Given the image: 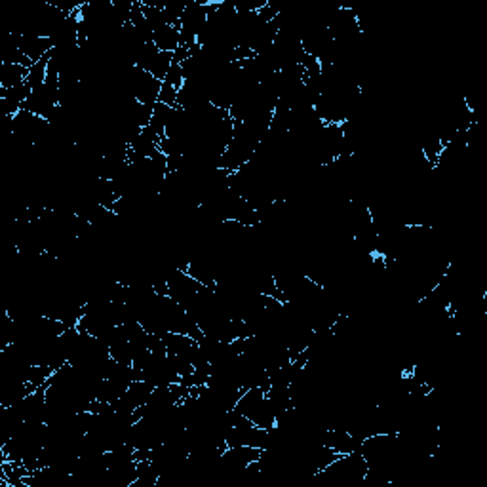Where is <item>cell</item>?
Returning a JSON list of instances; mask_svg holds the SVG:
<instances>
[{"label": "cell", "instance_id": "obj_7", "mask_svg": "<svg viewBox=\"0 0 487 487\" xmlns=\"http://www.w3.org/2000/svg\"><path fill=\"white\" fill-rule=\"evenodd\" d=\"M166 84H172L174 88H181L183 84H185V75H183V67L179 65V63H172V67H170V70H167V77L166 80H164Z\"/></svg>", "mask_w": 487, "mask_h": 487}, {"label": "cell", "instance_id": "obj_5", "mask_svg": "<svg viewBox=\"0 0 487 487\" xmlns=\"http://www.w3.org/2000/svg\"><path fill=\"white\" fill-rule=\"evenodd\" d=\"M172 63H174V54H170V52H158V54L153 57V61L149 63L147 73H151L154 78H158V80L164 82L167 77V70L172 67Z\"/></svg>", "mask_w": 487, "mask_h": 487}, {"label": "cell", "instance_id": "obj_2", "mask_svg": "<svg viewBox=\"0 0 487 487\" xmlns=\"http://www.w3.org/2000/svg\"><path fill=\"white\" fill-rule=\"evenodd\" d=\"M12 36H14L17 48L33 63L40 61L42 57H46L54 50V40L46 38V36L20 35V33H12Z\"/></svg>", "mask_w": 487, "mask_h": 487}, {"label": "cell", "instance_id": "obj_6", "mask_svg": "<svg viewBox=\"0 0 487 487\" xmlns=\"http://www.w3.org/2000/svg\"><path fill=\"white\" fill-rule=\"evenodd\" d=\"M177 96H179V90L174 88L172 84L162 82L160 96H158V103H164L167 107H177Z\"/></svg>", "mask_w": 487, "mask_h": 487}, {"label": "cell", "instance_id": "obj_1", "mask_svg": "<svg viewBox=\"0 0 487 487\" xmlns=\"http://www.w3.org/2000/svg\"><path fill=\"white\" fill-rule=\"evenodd\" d=\"M234 410L242 413L244 417L259 428H264V430L276 428V413L269 404L267 392L261 387H250L244 390Z\"/></svg>", "mask_w": 487, "mask_h": 487}, {"label": "cell", "instance_id": "obj_4", "mask_svg": "<svg viewBox=\"0 0 487 487\" xmlns=\"http://www.w3.org/2000/svg\"><path fill=\"white\" fill-rule=\"evenodd\" d=\"M29 75L27 67L17 63H0V90H8L20 84H25Z\"/></svg>", "mask_w": 487, "mask_h": 487}, {"label": "cell", "instance_id": "obj_3", "mask_svg": "<svg viewBox=\"0 0 487 487\" xmlns=\"http://www.w3.org/2000/svg\"><path fill=\"white\" fill-rule=\"evenodd\" d=\"M153 42L160 52H170L174 54L175 50L181 46V25H164L156 29L153 35Z\"/></svg>", "mask_w": 487, "mask_h": 487}]
</instances>
